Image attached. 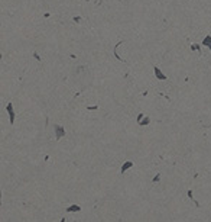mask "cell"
<instances>
[{
  "mask_svg": "<svg viewBox=\"0 0 211 222\" xmlns=\"http://www.w3.org/2000/svg\"><path fill=\"white\" fill-rule=\"evenodd\" d=\"M149 122H150V121H149V118H146V119H145V121H143V122H140V123H139V125H148V123H149Z\"/></svg>",
  "mask_w": 211,
  "mask_h": 222,
  "instance_id": "7",
  "label": "cell"
},
{
  "mask_svg": "<svg viewBox=\"0 0 211 222\" xmlns=\"http://www.w3.org/2000/svg\"><path fill=\"white\" fill-rule=\"evenodd\" d=\"M80 209H81L80 206H69L68 208V212H78Z\"/></svg>",
  "mask_w": 211,
  "mask_h": 222,
  "instance_id": "6",
  "label": "cell"
},
{
  "mask_svg": "<svg viewBox=\"0 0 211 222\" xmlns=\"http://www.w3.org/2000/svg\"><path fill=\"white\" fill-rule=\"evenodd\" d=\"M155 73H156V77H158V78H160V80H165V78H166L165 76L162 74V71H160L158 67H155Z\"/></svg>",
  "mask_w": 211,
  "mask_h": 222,
  "instance_id": "3",
  "label": "cell"
},
{
  "mask_svg": "<svg viewBox=\"0 0 211 222\" xmlns=\"http://www.w3.org/2000/svg\"><path fill=\"white\" fill-rule=\"evenodd\" d=\"M132 164H133L132 161H127V163H124V164H123V168H122V173H124L127 168H130V166H132Z\"/></svg>",
  "mask_w": 211,
  "mask_h": 222,
  "instance_id": "5",
  "label": "cell"
},
{
  "mask_svg": "<svg viewBox=\"0 0 211 222\" xmlns=\"http://www.w3.org/2000/svg\"><path fill=\"white\" fill-rule=\"evenodd\" d=\"M202 44L205 47H210V50H211V36H207L204 41H202Z\"/></svg>",
  "mask_w": 211,
  "mask_h": 222,
  "instance_id": "4",
  "label": "cell"
},
{
  "mask_svg": "<svg viewBox=\"0 0 211 222\" xmlns=\"http://www.w3.org/2000/svg\"><path fill=\"white\" fill-rule=\"evenodd\" d=\"M7 112H9V115H10V122L13 123V121H15V112H13V106H12V103L7 105Z\"/></svg>",
  "mask_w": 211,
  "mask_h": 222,
  "instance_id": "2",
  "label": "cell"
},
{
  "mask_svg": "<svg viewBox=\"0 0 211 222\" xmlns=\"http://www.w3.org/2000/svg\"><path fill=\"white\" fill-rule=\"evenodd\" d=\"M55 135H57V140H61L65 135V131L61 125H55Z\"/></svg>",
  "mask_w": 211,
  "mask_h": 222,
  "instance_id": "1",
  "label": "cell"
}]
</instances>
